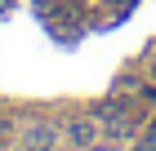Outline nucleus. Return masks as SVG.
Instances as JSON below:
<instances>
[{"label": "nucleus", "instance_id": "obj_1", "mask_svg": "<svg viewBox=\"0 0 156 151\" xmlns=\"http://www.w3.org/2000/svg\"><path fill=\"white\" fill-rule=\"evenodd\" d=\"M58 138H67L54 120H27L23 129H18V142H23L27 151H49V147H58Z\"/></svg>", "mask_w": 156, "mask_h": 151}, {"label": "nucleus", "instance_id": "obj_2", "mask_svg": "<svg viewBox=\"0 0 156 151\" xmlns=\"http://www.w3.org/2000/svg\"><path fill=\"white\" fill-rule=\"evenodd\" d=\"M98 116V125H103V133H116V138H125V133H134V125H138V120H134V111L125 102H120V98H112V102H103L94 111Z\"/></svg>", "mask_w": 156, "mask_h": 151}, {"label": "nucleus", "instance_id": "obj_3", "mask_svg": "<svg viewBox=\"0 0 156 151\" xmlns=\"http://www.w3.org/2000/svg\"><path fill=\"white\" fill-rule=\"evenodd\" d=\"M67 142L72 147H94L98 138H103V125H98V116H76V120H67Z\"/></svg>", "mask_w": 156, "mask_h": 151}, {"label": "nucleus", "instance_id": "obj_4", "mask_svg": "<svg viewBox=\"0 0 156 151\" xmlns=\"http://www.w3.org/2000/svg\"><path fill=\"white\" fill-rule=\"evenodd\" d=\"M143 71H147V76H152V84H156V45L147 49V58H143Z\"/></svg>", "mask_w": 156, "mask_h": 151}, {"label": "nucleus", "instance_id": "obj_5", "mask_svg": "<svg viewBox=\"0 0 156 151\" xmlns=\"http://www.w3.org/2000/svg\"><path fill=\"white\" fill-rule=\"evenodd\" d=\"M5 129H9V125H5V120H0V133H5Z\"/></svg>", "mask_w": 156, "mask_h": 151}]
</instances>
